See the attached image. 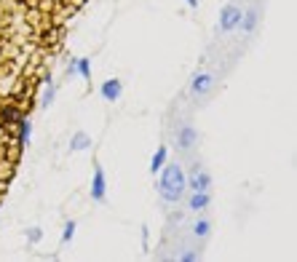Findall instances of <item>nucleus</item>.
Returning <instances> with one entry per match:
<instances>
[{
	"mask_svg": "<svg viewBox=\"0 0 297 262\" xmlns=\"http://www.w3.org/2000/svg\"><path fill=\"white\" fill-rule=\"evenodd\" d=\"M180 259H182V262H196V259H198V254H196V252H185Z\"/></svg>",
	"mask_w": 297,
	"mask_h": 262,
	"instance_id": "a211bd4d",
	"label": "nucleus"
},
{
	"mask_svg": "<svg viewBox=\"0 0 297 262\" xmlns=\"http://www.w3.org/2000/svg\"><path fill=\"white\" fill-rule=\"evenodd\" d=\"M211 86H215V75L201 73V75H196V78H193V83H190V91L201 97V94H209V91H211Z\"/></svg>",
	"mask_w": 297,
	"mask_h": 262,
	"instance_id": "0eeeda50",
	"label": "nucleus"
},
{
	"mask_svg": "<svg viewBox=\"0 0 297 262\" xmlns=\"http://www.w3.org/2000/svg\"><path fill=\"white\" fill-rule=\"evenodd\" d=\"M108 193V180H104L102 166H94V180H91V201H104Z\"/></svg>",
	"mask_w": 297,
	"mask_h": 262,
	"instance_id": "39448f33",
	"label": "nucleus"
},
{
	"mask_svg": "<svg viewBox=\"0 0 297 262\" xmlns=\"http://www.w3.org/2000/svg\"><path fill=\"white\" fill-rule=\"evenodd\" d=\"M91 147V137L86 134V131H75L73 139H70V152H83Z\"/></svg>",
	"mask_w": 297,
	"mask_h": 262,
	"instance_id": "6e6552de",
	"label": "nucleus"
},
{
	"mask_svg": "<svg viewBox=\"0 0 297 262\" xmlns=\"http://www.w3.org/2000/svg\"><path fill=\"white\" fill-rule=\"evenodd\" d=\"M241 25H244L246 32H252V30L257 27V11H254V8H252V11H246V14L241 16Z\"/></svg>",
	"mask_w": 297,
	"mask_h": 262,
	"instance_id": "4468645a",
	"label": "nucleus"
},
{
	"mask_svg": "<svg viewBox=\"0 0 297 262\" xmlns=\"http://www.w3.org/2000/svg\"><path fill=\"white\" fill-rule=\"evenodd\" d=\"M75 228H78V225H75L73 220H70V222L65 225V230H62V246H65V244H70V241L75 238Z\"/></svg>",
	"mask_w": 297,
	"mask_h": 262,
	"instance_id": "2eb2a0df",
	"label": "nucleus"
},
{
	"mask_svg": "<svg viewBox=\"0 0 297 262\" xmlns=\"http://www.w3.org/2000/svg\"><path fill=\"white\" fill-rule=\"evenodd\" d=\"M121 94H123V83L118 80V78H110V80H104L102 86H99V97L108 99V102L121 99Z\"/></svg>",
	"mask_w": 297,
	"mask_h": 262,
	"instance_id": "423d86ee",
	"label": "nucleus"
},
{
	"mask_svg": "<svg viewBox=\"0 0 297 262\" xmlns=\"http://www.w3.org/2000/svg\"><path fill=\"white\" fill-rule=\"evenodd\" d=\"M75 75H80L86 83H91V62H89L86 56H83V59H78V62H75Z\"/></svg>",
	"mask_w": 297,
	"mask_h": 262,
	"instance_id": "9b49d317",
	"label": "nucleus"
},
{
	"mask_svg": "<svg viewBox=\"0 0 297 262\" xmlns=\"http://www.w3.org/2000/svg\"><path fill=\"white\" fill-rule=\"evenodd\" d=\"M166 158H169V150H166V147H158V150H156V156H153L150 171H153V174H156V171H161V166L166 163Z\"/></svg>",
	"mask_w": 297,
	"mask_h": 262,
	"instance_id": "f8f14e48",
	"label": "nucleus"
},
{
	"mask_svg": "<svg viewBox=\"0 0 297 262\" xmlns=\"http://www.w3.org/2000/svg\"><path fill=\"white\" fill-rule=\"evenodd\" d=\"M209 190H196L193 195H190V201H187V206L193 209V211H201V209H206L209 206Z\"/></svg>",
	"mask_w": 297,
	"mask_h": 262,
	"instance_id": "9d476101",
	"label": "nucleus"
},
{
	"mask_svg": "<svg viewBox=\"0 0 297 262\" xmlns=\"http://www.w3.org/2000/svg\"><path fill=\"white\" fill-rule=\"evenodd\" d=\"M43 89H46V91H43V97H38V99H40V107H49V104H54V97H56V86H54V83H46Z\"/></svg>",
	"mask_w": 297,
	"mask_h": 262,
	"instance_id": "ddd939ff",
	"label": "nucleus"
},
{
	"mask_svg": "<svg viewBox=\"0 0 297 262\" xmlns=\"http://www.w3.org/2000/svg\"><path fill=\"white\" fill-rule=\"evenodd\" d=\"M211 185V174L209 171H198V166L193 171H190V177H185V187H190L196 193V190H209Z\"/></svg>",
	"mask_w": 297,
	"mask_h": 262,
	"instance_id": "20e7f679",
	"label": "nucleus"
},
{
	"mask_svg": "<svg viewBox=\"0 0 297 262\" xmlns=\"http://www.w3.org/2000/svg\"><path fill=\"white\" fill-rule=\"evenodd\" d=\"M209 230H211V225H209L206 220H201V222H196V228H193V233H196V238H206V235H209Z\"/></svg>",
	"mask_w": 297,
	"mask_h": 262,
	"instance_id": "dca6fc26",
	"label": "nucleus"
},
{
	"mask_svg": "<svg viewBox=\"0 0 297 262\" xmlns=\"http://www.w3.org/2000/svg\"><path fill=\"white\" fill-rule=\"evenodd\" d=\"M185 3H187L190 8H198V0H185Z\"/></svg>",
	"mask_w": 297,
	"mask_h": 262,
	"instance_id": "6ab92c4d",
	"label": "nucleus"
},
{
	"mask_svg": "<svg viewBox=\"0 0 297 262\" xmlns=\"http://www.w3.org/2000/svg\"><path fill=\"white\" fill-rule=\"evenodd\" d=\"M158 193L163 201L177 204L185 193V171L180 169V163H163L161 166V180H158Z\"/></svg>",
	"mask_w": 297,
	"mask_h": 262,
	"instance_id": "f03ea898",
	"label": "nucleus"
},
{
	"mask_svg": "<svg viewBox=\"0 0 297 262\" xmlns=\"http://www.w3.org/2000/svg\"><path fill=\"white\" fill-rule=\"evenodd\" d=\"M196 139H198V134H196V128L193 126H182L180 128V134H177V142H180V147L182 150H190L196 145Z\"/></svg>",
	"mask_w": 297,
	"mask_h": 262,
	"instance_id": "1a4fd4ad",
	"label": "nucleus"
},
{
	"mask_svg": "<svg viewBox=\"0 0 297 262\" xmlns=\"http://www.w3.org/2000/svg\"><path fill=\"white\" fill-rule=\"evenodd\" d=\"M86 0H0V126L30 118Z\"/></svg>",
	"mask_w": 297,
	"mask_h": 262,
	"instance_id": "f257e3e1",
	"label": "nucleus"
},
{
	"mask_svg": "<svg viewBox=\"0 0 297 262\" xmlns=\"http://www.w3.org/2000/svg\"><path fill=\"white\" fill-rule=\"evenodd\" d=\"M27 238H30V244H38L40 238H43V230L40 228H30L27 230Z\"/></svg>",
	"mask_w": 297,
	"mask_h": 262,
	"instance_id": "f3484780",
	"label": "nucleus"
},
{
	"mask_svg": "<svg viewBox=\"0 0 297 262\" xmlns=\"http://www.w3.org/2000/svg\"><path fill=\"white\" fill-rule=\"evenodd\" d=\"M241 8L239 6H225L222 8V14H220V30L222 32H230V30H236L241 25Z\"/></svg>",
	"mask_w": 297,
	"mask_h": 262,
	"instance_id": "7ed1b4c3",
	"label": "nucleus"
}]
</instances>
